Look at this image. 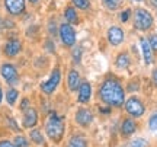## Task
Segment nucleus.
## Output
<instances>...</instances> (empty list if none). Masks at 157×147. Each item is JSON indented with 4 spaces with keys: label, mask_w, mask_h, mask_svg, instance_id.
Returning a JSON list of instances; mask_svg holds the SVG:
<instances>
[{
    "label": "nucleus",
    "mask_w": 157,
    "mask_h": 147,
    "mask_svg": "<svg viewBox=\"0 0 157 147\" xmlns=\"http://www.w3.org/2000/svg\"><path fill=\"white\" fill-rule=\"evenodd\" d=\"M99 98L109 106L119 108L125 102V92L118 80L106 79L99 87Z\"/></svg>",
    "instance_id": "f257e3e1"
},
{
    "label": "nucleus",
    "mask_w": 157,
    "mask_h": 147,
    "mask_svg": "<svg viewBox=\"0 0 157 147\" xmlns=\"http://www.w3.org/2000/svg\"><path fill=\"white\" fill-rule=\"evenodd\" d=\"M45 133L50 137L51 141L60 143L64 136V121L56 112H51L45 122Z\"/></svg>",
    "instance_id": "f03ea898"
},
{
    "label": "nucleus",
    "mask_w": 157,
    "mask_h": 147,
    "mask_svg": "<svg viewBox=\"0 0 157 147\" xmlns=\"http://www.w3.org/2000/svg\"><path fill=\"white\" fill-rule=\"evenodd\" d=\"M134 26L138 31H148L153 26L151 13L146 9H137L134 16Z\"/></svg>",
    "instance_id": "7ed1b4c3"
},
{
    "label": "nucleus",
    "mask_w": 157,
    "mask_h": 147,
    "mask_svg": "<svg viewBox=\"0 0 157 147\" xmlns=\"http://www.w3.org/2000/svg\"><path fill=\"white\" fill-rule=\"evenodd\" d=\"M60 82H61V70L57 67L52 70L50 79L47 80V82L41 83V91L44 92V93H47V95H51L57 89V86L60 85Z\"/></svg>",
    "instance_id": "20e7f679"
},
{
    "label": "nucleus",
    "mask_w": 157,
    "mask_h": 147,
    "mask_svg": "<svg viewBox=\"0 0 157 147\" xmlns=\"http://www.w3.org/2000/svg\"><path fill=\"white\" fill-rule=\"evenodd\" d=\"M125 111H127L131 117L138 118V117H141L143 114L146 112V108H144V103H143L138 98L131 96L128 101L125 102Z\"/></svg>",
    "instance_id": "39448f33"
},
{
    "label": "nucleus",
    "mask_w": 157,
    "mask_h": 147,
    "mask_svg": "<svg viewBox=\"0 0 157 147\" xmlns=\"http://www.w3.org/2000/svg\"><path fill=\"white\" fill-rule=\"evenodd\" d=\"M60 38L66 47H73L76 44V31L70 23H63L60 26Z\"/></svg>",
    "instance_id": "423d86ee"
},
{
    "label": "nucleus",
    "mask_w": 157,
    "mask_h": 147,
    "mask_svg": "<svg viewBox=\"0 0 157 147\" xmlns=\"http://www.w3.org/2000/svg\"><path fill=\"white\" fill-rule=\"evenodd\" d=\"M0 74L3 76V79L9 83V85H15L19 80V74H17L16 67L10 64V63H5L2 68H0Z\"/></svg>",
    "instance_id": "0eeeda50"
},
{
    "label": "nucleus",
    "mask_w": 157,
    "mask_h": 147,
    "mask_svg": "<svg viewBox=\"0 0 157 147\" xmlns=\"http://www.w3.org/2000/svg\"><path fill=\"white\" fill-rule=\"evenodd\" d=\"M5 7L10 15L17 16L25 12L26 5H25V0H5Z\"/></svg>",
    "instance_id": "6e6552de"
},
{
    "label": "nucleus",
    "mask_w": 157,
    "mask_h": 147,
    "mask_svg": "<svg viewBox=\"0 0 157 147\" xmlns=\"http://www.w3.org/2000/svg\"><path fill=\"white\" fill-rule=\"evenodd\" d=\"M74 119H76V122H77L80 127H89V125L92 124V121H93V114L90 112L89 109L82 108V109H78L77 112H76Z\"/></svg>",
    "instance_id": "1a4fd4ad"
},
{
    "label": "nucleus",
    "mask_w": 157,
    "mask_h": 147,
    "mask_svg": "<svg viewBox=\"0 0 157 147\" xmlns=\"http://www.w3.org/2000/svg\"><path fill=\"white\" fill-rule=\"evenodd\" d=\"M22 124L25 128H31V130L38 124V112H36V109L29 108V109H26V111L23 112Z\"/></svg>",
    "instance_id": "9d476101"
},
{
    "label": "nucleus",
    "mask_w": 157,
    "mask_h": 147,
    "mask_svg": "<svg viewBox=\"0 0 157 147\" xmlns=\"http://www.w3.org/2000/svg\"><path fill=\"white\" fill-rule=\"evenodd\" d=\"M108 41H109V44L113 47L122 44V41H124L122 29L118 28V26H111L109 31H108Z\"/></svg>",
    "instance_id": "9b49d317"
},
{
    "label": "nucleus",
    "mask_w": 157,
    "mask_h": 147,
    "mask_svg": "<svg viewBox=\"0 0 157 147\" xmlns=\"http://www.w3.org/2000/svg\"><path fill=\"white\" fill-rule=\"evenodd\" d=\"M21 50H22V42H21L19 40H16V38L7 41V42L5 44V54L7 57L17 56V54L21 52Z\"/></svg>",
    "instance_id": "f8f14e48"
},
{
    "label": "nucleus",
    "mask_w": 157,
    "mask_h": 147,
    "mask_svg": "<svg viewBox=\"0 0 157 147\" xmlns=\"http://www.w3.org/2000/svg\"><path fill=\"white\" fill-rule=\"evenodd\" d=\"M90 96H92V86H90L89 82H83L80 87H78V98L77 101L80 103H87L90 101Z\"/></svg>",
    "instance_id": "ddd939ff"
},
{
    "label": "nucleus",
    "mask_w": 157,
    "mask_h": 147,
    "mask_svg": "<svg viewBox=\"0 0 157 147\" xmlns=\"http://www.w3.org/2000/svg\"><path fill=\"white\" fill-rule=\"evenodd\" d=\"M140 45H141V51H143V57H144L146 64H151L153 63V50H151V47H150V42L147 41V38H141Z\"/></svg>",
    "instance_id": "4468645a"
},
{
    "label": "nucleus",
    "mask_w": 157,
    "mask_h": 147,
    "mask_svg": "<svg viewBox=\"0 0 157 147\" xmlns=\"http://www.w3.org/2000/svg\"><path fill=\"white\" fill-rule=\"evenodd\" d=\"M67 83H68V89L70 91H77L80 87V74H78L77 70H70L68 72V77H67Z\"/></svg>",
    "instance_id": "2eb2a0df"
},
{
    "label": "nucleus",
    "mask_w": 157,
    "mask_h": 147,
    "mask_svg": "<svg viewBox=\"0 0 157 147\" xmlns=\"http://www.w3.org/2000/svg\"><path fill=\"white\" fill-rule=\"evenodd\" d=\"M135 130H137V124H135L134 119L127 118L122 121V125H121V133H122V136H125V137L132 136L135 133Z\"/></svg>",
    "instance_id": "dca6fc26"
},
{
    "label": "nucleus",
    "mask_w": 157,
    "mask_h": 147,
    "mask_svg": "<svg viewBox=\"0 0 157 147\" xmlns=\"http://www.w3.org/2000/svg\"><path fill=\"white\" fill-rule=\"evenodd\" d=\"M29 137H31L32 143L38 144V146H44V144H45V140H44L42 133H41L39 130H36V128H32V130H31V133H29Z\"/></svg>",
    "instance_id": "f3484780"
},
{
    "label": "nucleus",
    "mask_w": 157,
    "mask_h": 147,
    "mask_svg": "<svg viewBox=\"0 0 157 147\" xmlns=\"http://www.w3.org/2000/svg\"><path fill=\"white\" fill-rule=\"evenodd\" d=\"M64 17L67 19V23H78V17H77V13H76V9L71 7V6L66 7Z\"/></svg>",
    "instance_id": "a211bd4d"
},
{
    "label": "nucleus",
    "mask_w": 157,
    "mask_h": 147,
    "mask_svg": "<svg viewBox=\"0 0 157 147\" xmlns=\"http://www.w3.org/2000/svg\"><path fill=\"white\" fill-rule=\"evenodd\" d=\"M68 147H87V140L82 136H73L68 140Z\"/></svg>",
    "instance_id": "6ab92c4d"
},
{
    "label": "nucleus",
    "mask_w": 157,
    "mask_h": 147,
    "mask_svg": "<svg viewBox=\"0 0 157 147\" xmlns=\"http://www.w3.org/2000/svg\"><path fill=\"white\" fill-rule=\"evenodd\" d=\"M129 63H131V60H129V56L127 52H122V54H119V56L117 57V67L118 68H127L129 66Z\"/></svg>",
    "instance_id": "aec40b11"
},
{
    "label": "nucleus",
    "mask_w": 157,
    "mask_h": 147,
    "mask_svg": "<svg viewBox=\"0 0 157 147\" xmlns=\"http://www.w3.org/2000/svg\"><path fill=\"white\" fill-rule=\"evenodd\" d=\"M17 98H19V92H17L16 89H13V87L7 89V92H6V101H7L9 105H15L17 101Z\"/></svg>",
    "instance_id": "412c9836"
},
{
    "label": "nucleus",
    "mask_w": 157,
    "mask_h": 147,
    "mask_svg": "<svg viewBox=\"0 0 157 147\" xmlns=\"http://www.w3.org/2000/svg\"><path fill=\"white\" fill-rule=\"evenodd\" d=\"M71 3L74 5V7H78V9H82V10L89 9V6H90L89 0H71Z\"/></svg>",
    "instance_id": "4be33fe9"
},
{
    "label": "nucleus",
    "mask_w": 157,
    "mask_h": 147,
    "mask_svg": "<svg viewBox=\"0 0 157 147\" xmlns=\"http://www.w3.org/2000/svg\"><path fill=\"white\" fill-rule=\"evenodd\" d=\"M13 143H15L16 147H29V141L23 136H16L15 140H13Z\"/></svg>",
    "instance_id": "5701e85b"
},
{
    "label": "nucleus",
    "mask_w": 157,
    "mask_h": 147,
    "mask_svg": "<svg viewBox=\"0 0 157 147\" xmlns=\"http://www.w3.org/2000/svg\"><path fill=\"white\" fill-rule=\"evenodd\" d=\"M71 56H73V61L76 63V64H78L80 60H82V50H80V48H74V50L71 51Z\"/></svg>",
    "instance_id": "b1692460"
},
{
    "label": "nucleus",
    "mask_w": 157,
    "mask_h": 147,
    "mask_svg": "<svg viewBox=\"0 0 157 147\" xmlns=\"http://www.w3.org/2000/svg\"><path fill=\"white\" fill-rule=\"evenodd\" d=\"M121 2H122V0H109V2H106L105 5H106L108 9H111V10H115V9H118V7H119Z\"/></svg>",
    "instance_id": "393cba45"
},
{
    "label": "nucleus",
    "mask_w": 157,
    "mask_h": 147,
    "mask_svg": "<svg viewBox=\"0 0 157 147\" xmlns=\"http://www.w3.org/2000/svg\"><path fill=\"white\" fill-rule=\"evenodd\" d=\"M148 127L151 131H156L157 130V114H153L150 117V121H148Z\"/></svg>",
    "instance_id": "a878e982"
},
{
    "label": "nucleus",
    "mask_w": 157,
    "mask_h": 147,
    "mask_svg": "<svg viewBox=\"0 0 157 147\" xmlns=\"http://www.w3.org/2000/svg\"><path fill=\"white\" fill-rule=\"evenodd\" d=\"M129 147H147V141L144 138H135L134 141L129 144Z\"/></svg>",
    "instance_id": "bb28decb"
},
{
    "label": "nucleus",
    "mask_w": 157,
    "mask_h": 147,
    "mask_svg": "<svg viewBox=\"0 0 157 147\" xmlns=\"http://www.w3.org/2000/svg\"><path fill=\"white\" fill-rule=\"evenodd\" d=\"M148 42H150V47H151L153 51H157V34H153L150 38H148Z\"/></svg>",
    "instance_id": "cd10ccee"
},
{
    "label": "nucleus",
    "mask_w": 157,
    "mask_h": 147,
    "mask_svg": "<svg viewBox=\"0 0 157 147\" xmlns=\"http://www.w3.org/2000/svg\"><path fill=\"white\" fill-rule=\"evenodd\" d=\"M48 31H50L51 35H56L57 34V23L54 19H51L50 23H48Z\"/></svg>",
    "instance_id": "c85d7f7f"
},
{
    "label": "nucleus",
    "mask_w": 157,
    "mask_h": 147,
    "mask_svg": "<svg viewBox=\"0 0 157 147\" xmlns=\"http://www.w3.org/2000/svg\"><path fill=\"white\" fill-rule=\"evenodd\" d=\"M129 16H131V10H129V9H125V10L121 13V21H122V22H128Z\"/></svg>",
    "instance_id": "c756f323"
},
{
    "label": "nucleus",
    "mask_w": 157,
    "mask_h": 147,
    "mask_svg": "<svg viewBox=\"0 0 157 147\" xmlns=\"http://www.w3.org/2000/svg\"><path fill=\"white\" fill-rule=\"evenodd\" d=\"M29 99L28 98H25V99H23L22 102H21V111H23V112H25V111H26V109H29Z\"/></svg>",
    "instance_id": "7c9ffc66"
},
{
    "label": "nucleus",
    "mask_w": 157,
    "mask_h": 147,
    "mask_svg": "<svg viewBox=\"0 0 157 147\" xmlns=\"http://www.w3.org/2000/svg\"><path fill=\"white\" fill-rule=\"evenodd\" d=\"M7 125H9V127H12L15 131H19V127H17L16 121H15L13 118H7Z\"/></svg>",
    "instance_id": "2f4dec72"
},
{
    "label": "nucleus",
    "mask_w": 157,
    "mask_h": 147,
    "mask_svg": "<svg viewBox=\"0 0 157 147\" xmlns=\"http://www.w3.org/2000/svg\"><path fill=\"white\" fill-rule=\"evenodd\" d=\"M0 147H16V146H15V143L9 141V140H2L0 141Z\"/></svg>",
    "instance_id": "473e14b6"
},
{
    "label": "nucleus",
    "mask_w": 157,
    "mask_h": 147,
    "mask_svg": "<svg viewBox=\"0 0 157 147\" xmlns=\"http://www.w3.org/2000/svg\"><path fill=\"white\" fill-rule=\"evenodd\" d=\"M45 48H48L50 52H54V45H52V42H51V41H48V42L45 44Z\"/></svg>",
    "instance_id": "72a5a7b5"
},
{
    "label": "nucleus",
    "mask_w": 157,
    "mask_h": 147,
    "mask_svg": "<svg viewBox=\"0 0 157 147\" xmlns=\"http://www.w3.org/2000/svg\"><path fill=\"white\" fill-rule=\"evenodd\" d=\"M153 82H154V85L157 86V68L153 72Z\"/></svg>",
    "instance_id": "f704fd0d"
},
{
    "label": "nucleus",
    "mask_w": 157,
    "mask_h": 147,
    "mask_svg": "<svg viewBox=\"0 0 157 147\" xmlns=\"http://www.w3.org/2000/svg\"><path fill=\"white\" fill-rule=\"evenodd\" d=\"M151 2V5L154 6V7H157V0H150Z\"/></svg>",
    "instance_id": "c9c22d12"
},
{
    "label": "nucleus",
    "mask_w": 157,
    "mask_h": 147,
    "mask_svg": "<svg viewBox=\"0 0 157 147\" xmlns=\"http://www.w3.org/2000/svg\"><path fill=\"white\" fill-rule=\"evenodd\" d=\"M3 101V92H2V87H0V102Z\"/></svg>",
    "instance_id": "e433bc0d"
},
{
    "label": "nucleus",
    "mask_w": 157,
    "mask_h": 147,
    "mask_svg": "<svg viewBox=\"0 0 157 147\" xmlns=\"http://www.w3.org/2000/svg\"><path fill=\"white\" fill-rule=\"evenodd\" d=\"M28 2H29V3H32V5H35V3H38L39 0H28Z\"/></svg>",
    "instance_id": "4c0bfd02"
},
{
    "label": "nucleus",
    "mask_w": 157,
    "mask_h": 147,
    "mask_svg": "<svg viewBox=\"0 0 157 147\" xmlns=\"http://www.w3.org/2000/svg\"><path fill=\"white\" fill-rule=\"evenodd\" d=\"M3 28V21H2V17H0V29Z\"/></svg>",
    "instance_id": "58836bf2"
},
{
    "label": "nucleus",
    "mask_w": 157,
    "mask_h": 147,
    "mask_svg": "<svg viewBox=\"0 0 157 147\" xmlns=\"http://www.w3.org/2000/svg\"><path fill=\"white\" fill-rule=\"evenodd\" d=\"M103 2H105V3H106V2H109V0H103Z\"/></svg>",
    "instance_id": "ea45409f"
},
{
    "label": "nucleus",
    "mask_w": 157,
    "mask_h": 147,
    "mask_svg": "<svg viewBox=\"0 0 157 147\" xmlns=\"http://www.w3.org/2000/svg\"><path fill=\"white\" fill-rule=\"evenodd\" d=\"M135 2H143V0H135Z\"/></svg>",
    "instance_id": "a19ab883"
}]
</instances>
